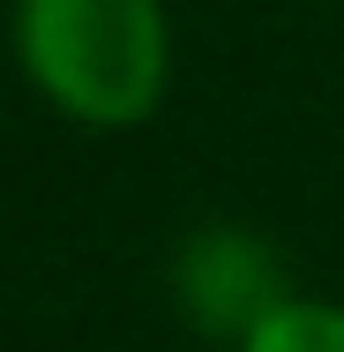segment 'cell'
Here are the masks:
<instances>
[{"instance_id":"1","label":"cell","mask_w":344,"mask_h":352,"mask_svg":"<svg viewBox=\"0 0 344 352\" xmlns=\"http://www.w3.org/2000/svg\"><path fill=\"white\" fill-rule=\"evenodd\" d=\"M30 82L82 128H135L165 98L172 38L157 0H15Z\"/></svg>"},{"instance_id":"2","label":"cell","mask_w":344,"mask_h":352,"mask_svg":"<svg viewBox=\"0 0 344 352\" xmlns=\"http://www.w3.org/2000/svg\"><path fill=\"white\" fill-rule=\"evenodd\" d=\"M284 300H292L284 255H277L262 232H247V225H203L172 255V307L203 338H217V345H232V352L247 345Z\"/></svg>"},{"instance_id":"3","label":"cell","mask_w":344,"mask_h":352,"mask_svg":"<svg viewBox=\"0 0 344 352\" xmlns=\"http://www.w3.org/2000/svg\"><path fill=\"white\" fill-rule=\"evenodd\" d=\"M240 352H344V307L337 300H299V292H292Z\"/></svg>"}]
</instances>
